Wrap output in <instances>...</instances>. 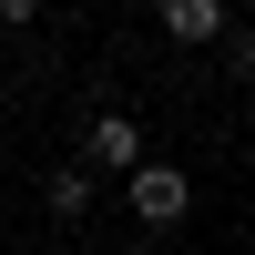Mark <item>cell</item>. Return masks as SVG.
<instances>
[{"mask_svg": "<svg viewBox=\"0 0 255 255\" xmlns=\"http://www.w3.org/2000/svg\"><path fill=\"white\" fill-rule=\"evenodd\" d=\"M123 204H133V225L143 235H174L184 215H194V174H184V163H123Z\"/></svg>", "mask_w": 255, "mask_h": 255, "instance_id": "obj_1", "label": "cell"}, {"mask_svg": "<svg viewBox=\"0 0 255 255\" xmlns=\"http://www.w3.org/2000/svg\"><path fill=\"white\" fill-rule=\"evenodd\" d=\"M153 20H163V41H174V51H215L225 41V0H153Z\"/></svg>", "mask_w": 255, "mask_h": 255, "instance_id": "obj_2", "label": "cell"}, {"mask_svg": "<svg viewBox=\"0 0 255 255\" xmlns=\"http://www.w3.org/2000/svg\"><path fill=\"white\" fill-rule=\"evenodd\" d=\"M82 163H92V174H123V163H143V123H133V113H92V133H82Z\"/></svg>", "mask_w": 255, "mask_h": 255, "instance_id": "obj_3", "label": "cell"}, {"mask_svg": "<svg viewBox=\"0 0 255 255\" xmlns=\"http://www.w3.org/2000/svg\"><path fill=\"white\" fill-rule=\"evenodd\" d=\"M41 204H51V225H82L92 215V163H61V174L41 184Z\"/></svg>", "mask_w": 255, "mask_h": 255, "instance_id": "obj_4", "label": "cell"}, {"mask_svg": "<svg viewBox=\"0 0 255 255\" xmlns=\"http://www.w3.org/2000/svg\"><path fill=\"white\" fill-rule=\"evenodd\" d=\"M225 61H235V82H255V20H225Z\"/></svg>", "mask_w": 255, "mask_h": 255, "instance_id": "obj_5", "label": "cell"}, {"mask_svg": "<svg viewBox=\"0 0 255 255\" xmlns=\"http://www.w3.org/2000/svg\"><path fill=\"white\" fill-rule=\"evenodd\" d=\"M0 20H10V31H31V20H41V0H0Z\"/></svg>", "mask_w": 255, "mask_h": 255, "instance_id": "obj_6", "label": "cell"}]
</instances>
